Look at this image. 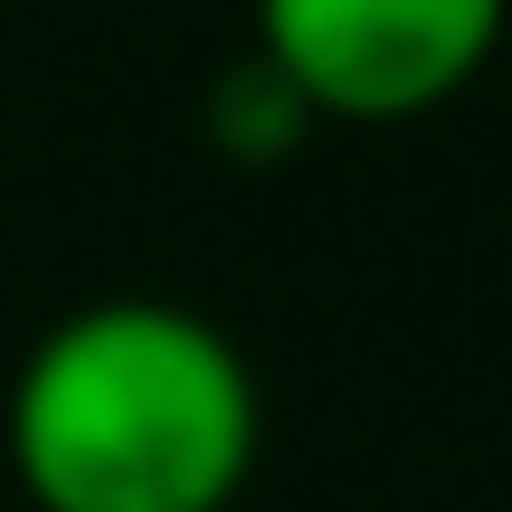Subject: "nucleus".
Instances as JSON below:
<instances>
[{
  "label": "nucleus",
  "instance_id": "f257e3e1",
  "mask_svg": "<svg viewBox=\"0 0 512 512\" xmlns=\"http://www.w3.org/2000/svg\"><path fill=\"white\" fill-rule=\"evenodd\" d=\"M256 437L247 351L152 294L57 313L10 380V475L38 512H228Z\"/></svg>",
  "mask_w": 512,
  "mask_h": 512
},
{
  "label": "nucleus",
  "instance_id": "f03ea898",
  "mask_svg": "<svg viewBox=\"0 0 512 512\" xmlns=\"http://www.w3.org/2000/svg\"><path fill=\"white\" fill-rule=\"evenodd\" d=\"M512 0H256V57L313 124H418L503 48Z\"/></svg>",
  "mask_w": 512,
  "mask_h": 512
},
{
  "label": "nucleus",
  "instance_id": "7ed1b4c3",
  "mask_svg": "<svg viewBox=\"0 0 512 512\" xmlns=\"http://www.w3.org/2000/svg\"><path fill=\"white\" fill-rule=\"evenodd\" d=\"M200 133H209V152H219V162H238V171H275V162H294V152H304L313 105L266 67V57H238V67H219V86H209Z\"/></svg>",
  "mask_w": 512,
  "mask_h": 512
}]
</instances>
